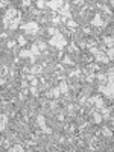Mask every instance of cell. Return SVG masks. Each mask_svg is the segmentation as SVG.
I'll list each match as a JSON object with an SVG mask.
<instances>
[{
    "mask_svg": "<svg viewBox=\"0 0 114 152\" xmlns=\"http://www.w3.org/2000/svg\"><path fill=\"white\" fill-rule=\"evenodd\" d=\"M49 44H52L53 47H58V49H64L67 44V40L64 38V35L61 32H58L56 35H53L50 40H49Z\"/></svg>",
    "mask_w": 114,
    "mask_h": 152,
    "instance_id": "6da1fadb",
    "label": "cell"
},
{
    "mask_svg": "<svg viewBox=\"0 0 114 152\" xmlns=\"http://www.w3.org/2000/svg\"><path fill=\"white\" fill-rule=\"evenodd\" d=\"M21 28L24 29V32H28V34H37V32L40 31V26H38V23H35V21H29V23L23 24Z\"/></svg>",
    "mask_w": 114,
    "mask_h": 152,
    "instance_id": "7a4b0ae2",
    "label": "cell"
},
{
    "mask_svg": "<svg viewBox=\"0 0 114 152\" xmlns=\"http://www.w3.org/2000/svg\"><path fill=\"white\" fill-rule=\"evenodd\" d=\"M105 96L114 99V81H108V84L104 87V91H102Z\"/></svg>",
    "mask_w": 114,
    "mask_h": 152,
    "instance_id": "3957f363",
    "label": "cell"
},
{
    "mask_svg": "<svg viewBox=\"0 0 114 152\" xmlns=\"http://www.w3.org/2000/svg\"><path fill=\"white\" fill-rule=\"evenodd\" d=\"M47 6L52 8L53 11H61L64 8V0H50Z\"/></svg>",
    "mask_w": 114,
    "mask_h": 152,
    "instance_id": "277c9868",
    "label": "cell"
},
{
    "mask_svg": "<svg viewBox=\"0 0 114 152\" xmlns=\"http://www.w3.org/2000/svg\"><path fill=\"white\" fill-rule=\"evenodd\" d=\"M17 9L15 8H11V9H8V12H6V18L8 20H15L17 18Z\"/></svg>",
    "mask_w": 114,
    "mask_h": 152,
    "instance_id": "5b68a950",
    "label": "cell"
},
{
    "mask_svg": "<svg viewBox=\"0 0 114 152\" xmlns=\"http://www.w3.org/2000/svg\"><path fill=\"white\" fill-rule=\"evenodd\" d=\"M8 152H24V148L21 145H14L8 149Z\"/></svg>",
    "mask_w": 114,
    "mask_h": 152,
    "instance_id": "8992f818",
    "label": "cell"
},
{
    "mask_svg": "<svg viewBox=\"0 0 114 152\" xmlns=\"http://www.w3.org/2000/svg\"><path fill=\"white\" fill-rule=\"evenodd\" d=\"M104 43H105V46H108V47H114V37H107L104 40Z\"/></svg>",
    "mask_w": 114,
    "mask_h": 152,
    "instance_id": "52a82bcc",
    "label": "cell"
},
{
    "mask_svg": "<svg viewBox=\"0 0 114 152\" xmlns=\"http://www.w3.org/2000/svg\"><path fill=\"white\" fill-rule=\"evenodd\" d=\"M66 24L69 26V28H70V29H73V31L79 28V26H78V23H76V21H73V20H69V21H67V23H66Z\"/></svg>",
    "mask_w": 114,
    "mask_h": 152,
    "instance_id": "ba28073f",
    "label": "cell"
},
{
    "mask_svg": "<svg viewBox=\"0 0 114 152\" xmlns=\"http://www.w3.org/2000/svg\"><path fill=\"white\" fill-rule=\"evenodd\" d=\"M62 64H67V66H75V62L72 61V58H70L69 55L62 58Z\"/></svg>",
    "mask_w": 114,
    "mask_h": 152,
    "instance_id": "9c48e42d",
    "label": "cell"
},
{
    "mask_svg": "<svg viewBox=\"0 0 114 152\" xmlns=\"http://www.w3.org/2000/svg\"><path fill=\"white\" fill-rule=\"evenodd\" d=\"M59 90H61V93H67V91H69V85L62 81V82L59 84Z\"/></svg>",
    "mask_w": 114,
    "mask_h": 152,
    "instance_id": "30bf717a",
    "label": "cell"
},
{
    "mask_svg": "<svg viewBox=\"0 0 114 152\" xmlns=\"http://www.w3.org/2000/svg\"><path fill=\"white\" fill-rule=\"evenodd\" d=\"M6 126H8V117L3 114V116H2V131H5V128H6Z\"/></svg>",
    "mask_w": 114,
    "mask_h": 152,
    "instance_id": "8fae6325",
    "label": "cell"
},
{
    "mask_svg": "<svg viewBox=\"0 0 114 152\" xmlns=\"http://www.w3.org/2000/svg\"><path fill=\"white\" fill-rule=\"evenodd\" d=\"M102 134H104L105 137H113V132L108 128H102Z\"/></svg>",
    "mask_w": 114,
    "mask_h": 152,
    "instance_id": "7c38bea8",
    "label": "cell"
},
{
    "mask_svg": "<svg viewBox=\"0 0 114 152\" xmlns=\"http://www.w3.org/2000/svg\"><path fill=\"white\" fill-rule=\"evenodd\" d=\"M18 44H20V46H24V44H26V38H24L23 35L18 37Z\"/></svg>",
    "mask_w": 114,
    "mask_h": 152,
    "instance_id": "4fadbf2b",
    "label": "cell"
},
{
    "mask_svg": "<svg viewBox=\"0 0 114 152\" xmlns=\"http://www.w3.org/2000/svg\"><path fill=\"white\" fill-rule=\"evenodd\" d=\"M23 5H24V6H28V5H31V0H23Z\"/></svg>",
    "mask_w": 114,
    "mask_h": 152,
    "instance_id": "5bb4252c",
    "label": "cell"
},
{
    "mask_svg": "<svg viewBox=\"0 0 114 152\" xmlns=\"http://www.w3.org/2000/svg\"><path fill=\"white\" fill-rule=\"evenodd\" d=\"M111 6H113V9H114V0H111Z\"/></svg>",
    "mask_w": 114,
    "mask_h": 152,
    "instance_id": "9a60e30c",
    "label": "cell"
}]
</instances>
